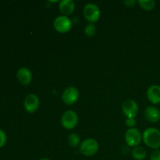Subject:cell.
<instances>
[{
  "instance_id": "10",
  "label": "cell",
  "mask_w": 160,
  "mask_h": 160,
  "mask_svg": "<svg viewBox=\"0 0 160 160\" xmlns=\"http://www.w3.org/2000/svg\"><path fill=\"white\" fill-rule=\"evenodd\" d=\"M17 77L18 81L24 85L29 84L32 80V73L27 67H21L19 69L17 73Z\"/></svg>"
},
{
  "instance_id": "17",
  "label": "cell",
  "mask_w": 160,
  "mask_h": 160,
  "mask_svg": "<svg viewBox=\"0 0 160 160\" xmlns=\"http://www.w3.org/2000/svg\"><path fill=\"white\" fill-rule=\"evenodd\" d=\"M96 32V28L93 23H89L84 28V33L88 37H92Z\"/></svg>"
},
{
  "instance_id": "4",
  "label": "cell",
  "mask_w": 160,
  "mask_h": 160,
  "mask_svg": "<svg viewBox=\"0 0 160 160\" xmlns=\"http://www.w3.org/2000/svg\"><path fill=\"white\" fill-rule=\"evenodd\" d=\"M78 123V117L76 112L72 110H67L62 114L61 123L62 127L67 130H71L76 128Z\"/></svg>"
},
{
  "instance_id": "15",
  "label": "cell",
  "mask_w": 160,
  "mask_h": 160,
  "mask_svg": "<svg viewBox=\"0 0 160 160\" xmlns=\"http://www.w3.org/2000/svg\"><path fill=\"white\" fill-rule=\"evenodd\" d=\"M138 2L140 5L141 7L145 10H152L156 6L155 0H139Z\"/></svg>"
},
{
  "instance_id": "13",
  "label": "cell",
  "mask_w": 160,
  "mask_h": 160,
  "mask_svg": "<svg viewBox=\"0 0 160 160\" xmlns=\"http://www.w3.org/2000/svg\"><path fill=\"white\" fill-rule=\"evenodd\" d=\"M59 9L64 16L70 15L74 11L75 3L73 0H62L59 2Z\"/></svg>"
},
{
  "instance_id": "2",
  "label": "cell",
  "mask_w": 160,
  "mask_h": 160,
  "mask_svg": "<svg viewBox=\"0 0 160 160\" xmlns=\"http://www.w3.org/2000/svg\"><path fill=\"white\" fill-rule=\"evenodd\" d=\"M98 144L95 139L88 138L83 141L80 146V152L85 156H92L97 153Z\"/></svg>"
},
{
  "instance_id": "7",
  "label": "cell",
  "mask_w": 160,
  "mask_h": 160,
  "mask_svg": "<svg viewBox=\"0 0 160 160\" xmlns=\"http://www.w3.org/2000/svg\"><path fill=\"white\" fill-rule=\"evenodd\" d=\"M142 136L137 128H130L125 134V140L127 144L131 147H136L142 142Z\"/></svg>"
},
{
  "instance_id": "11",
  "label": "cell",
  "mask_w": 160,
  "mask_h": 160,
  "mask_svg": "<svg viewBox=\"0 0 160 160\" xmlns=\"http://www.w3.org/2000/svg\"><path fill=\"white\" fill-rule=\"evenodd\" d=\"M147 96L148 100L151 102L152 104H159L160 103V86L152 85L148 88L147 91Z\"/></svg>"
},
{
  "instance_id": "1",
  "label": "cell",
  "mask_w": 160,
  "mask_h": 160,
  "mask_svg": "<svg viewBox=\"0 0 160 160\" xmlns=\"http://www.w3.org/2000/svg\"><path fill=\"white\" fill-rule=\"evenodd\" d=\"M144 142L151 148H159L160 147V131L154 128L145 130L142 135Z\"/></svg>"
},
{
  "instance_id": "9",
  "label": "cell",
  "mask_w": 160,
  "mask_h": 160,
  "mask_svg": "<svg viewBox=\"0 0 160 160\" xmlns=\"http://www.w3.org/2000/svg\"><path fill=\"white\" fill-rule=\"evenodd\" d=\"M39 106V99L37 95L34 94H30L25 98L24 108L27 112L33 113L35 112Z\"/></svg>"
},
{
  "instance_id": "5",
  "label": "cell",
  "mask_w": 160,
  "mask_h": 160,
  "mask_svg": "<svg viewBox=\"0 0 160 160\" xmlns=\"http://www.w3.org/2000/svg\"><path fill=\"white\" fill-rule=\"evenodd\" d=\"M53 26L59 33H67L71 29L72 22L67 16H59L55 19Z\"/></svg>"
},
{
  "instance_id": "12",
  "label": "cell",
  "mask_w": 160,
  "mask_h": 160,
  "mask_svg": "<svg viewBox=\"0 0 160 160\" xmlns=\"http://www.w3.org/2000/svg\"><path fill=\"white\" fill-rule=\"evenodd\" d=\"M145 117L152 123H157L160 120V111L155 106H148L145 110Z\"/></svg>"
},
{
  "instance_id": "21",
  "label": "cell",
  "mask_w": 160,
  "mask_h": 160,
  "mask_svg": "<svg viewBox=\"0 0 160 160\" xmlns=\"http://www.w3.org/2000/svg\"><path fill=\"white\" fill-rule=\"evenodd\" d=\"M135 3L136 1H134V0H126V1H124V4L128 7H132Z\"/></svg>"
},
{
  "instance_id": "8",
  "label": "cell",
  "mask_w": 160,
  "mask_h": 160,
  "mask_svg": "<svg viewBox=\"0 0 160 160\" xmlns=\"http://www.w3.org/2000/svg\"><path fill=\"white\" fill-rule=\"evenodd\" d=\"M79 98V92L75 87H69L65 89L62 95V99L67 105H73Z\"/></svg>"
},
{
  "instance_id": "6",
  "label": "cell",
  "mask_w": 160,
  "mask_h": 160,
  "mask_svg": "<svg viewBox=\"0 0 160 160\" xmlns=\"http://www.w3.org/2000/svg\"><path fill=\"white\" fill-rule=\"evenodd\" d=\"M122 111L127 118H135L138 113V106L133 99H126L122 104Z\"/></svg>"
},
{
  "instance_id": "20",
  "label": "cell",
  "mask_w": 160,
  "mask_h": 160,
  "mask_svg": "<svg viewBox=\"0 0 160 160\" xmlns=\"http://www.w3.org/2000/svg\"><path fill=\"white\" fill-rule=\"evenodd\" d=\"M125 123H126L127 126L133 128V127L135 126L136 124V120L135 118H127L126 120H125Z\"/></svg>"
},
{
  "instance_id": "3",
  "label": "cell",
  "mask_w": 160,
  "mask_h": 160,
  "mask_svg": "<svg viewBox=\"0 0 160 160\" xmlns=\"http://www.w3.org/2000/svg\"><path fill=\"white\" fill-rule=\"evenodd\" d=\"M83 14L88 21L90 23H95L98 21L100 17V9L94 3H88L84 6Z\"/></svg>"
},
{
  "instance_id": "16",
  "label": "cell",
  "mask_w": 160,
  "mask_h": 160,
  "mask_svg": "<svg viewBox=\"0 0 160 160\" xmlns=\"http://www.w3.org/2000/svg\"><path fill=\"white\" fill-rule=\"evenodd\" d=\"M68 142L72 147H78L80 144V137L78 134L75 133H72L68 138Z\"/></svg>"
},
{
  "instance_id": "22",
  "label": "cell",
  "mask_w": 160,
  "mask_h": 160,
  "mask_svg": "<svg viewBox=\"0 0 160 160\" xmlns=\"http://www.w3.org/2000/svg\"><path fill=\"white\" fill-rule=\"evenodd\" d=\"M39 160H51V159H49L48 158H42V159H40Z\"/></svg>"
},
{
  "instance_id": "14",
  "label": "cell",
  "mask_w": 160,
  "mask_h": 160,
  "mask_svg": "<svg viewBox=\"0 0 160 160\" xmlns=\"http://www.w3.org/2000/svg\"><path fill=\"white\" fill-rule=\"evenodd\" d=\"M133 158L136 160H143L146 158L147 152L145 149L142 147H135L134 149L132 150Z\"/></svg>"
},
{
  "instance_id": "19",
  "label": "cell",
  "mask_w": 160,
  "mask_h": 160,
  "mask_svg": "<svg viewBox=\"0 0 160 160\" xmlns=\"http://www.w3.org/2000/svg\"><path fill=\"white\" fill-rule=\"evenodd\" d=\"M150 160H160V151L154 150L150 156Z\"/></svg>"
},
{
  "instance_id": "18",
  "label": "cell",
  "mask_w": 160,
  "mask_h": 160,
  "mask_svg": "<svg viewBox=\"0 0 160 160\" xmlns=\"http://www.w3.org/2000/svg\"><path fill=\"white\" fill-rule=\"evenodd\" d=\"M6 135L2 130L0 129V148L6 144Z\"/></svg>"
}]
</instances>
